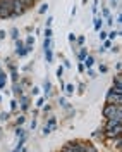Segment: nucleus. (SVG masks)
Listing matches in <instances>:
<instances>
[{"label":"nucleus","instance_id":"obj_15","mask_svg":"<svg viewBox=\"0 0 122 152\" xmlns=\"http://www.w3.org/2000/svg\"><path fill=\"white\" fill-rule=\"evenodd\" d=\"M4 86H5V73L0 71V90H2Z\"/></svg>","mask_w":122,"mask_h":152},{"label":"nucleus","instance_id":"obj_48","mask_svg":"<svg viewBox=\"0 0 122 152\" xmlns=\"http://www.w3.org/2000/svg\"><path fill=\"white\" fill-rule=\"evenodd\" d=\"M58 102H60V105H64V107H66V99H60V100H58Z\"/></svg>","mask_w":122,"mask_h":152},{"label":"nucleus","instance_id":"obj_39","mask_svg":"<svg viewBox=\"0 0 122 152\" xmlns=\"http://www.w3.org/2000/svg\"><path fill=\"white\" fill-rule=\"evenodd\" d=\"M52 23H53V18H48L47 19V28H50V24H52Z\"/></svg>","mask_w":122,"mask_h":152},{"label":"nucleus","instance_id":"obj_4","mask_svg":"<svg viewBox=\"0 0 122 152\" xmlns=\"http://www.w3.org/2000/svg\"><path fill=\"white\" fill-rule=\"evenodd\" d=\"M121 133H122V124H117L112 130H103V137L108 138V140H112V138H115V137L121 135Z\"/></svg>","mask_w":122,"mask_h":152},{"label":"nucleus","instance_id":"obj_49","mask_svg":"<svg viewBox=\"0 0 122 152\" xmlns=\"http://www.w3.org/2000/svg\"><path fill=\"white\" fill-rule=\"evenodd\" d=\"M115 67H117V71L121 73V67H122V64H121V62H117V64H115Z\"/></svg>","mask_w":122,"mask_h":152},{"label":"nucleus","instance_id":"obj_14","mask_svg":"<svg viewBox=\"0 0 122 152\" xmlns=\"http://www.w3.org/2000/svg\"><path fill=\"white\" fill-rule=\"evenodd\" d=\"M14 94H16V95H22V90H21V83H14Z\"/></svg>","mask_w":122,"mask_h":152},{"label":"nucleus","instance_id":"obj_13","mask_svg":"<svg viewBox=\"0 0 122 152\" xmlns=\"http://www.w3.org/2000/svg\"><path fill=\"white\" fill-rule=\"evenodd\" d=\"M60 152H72V142H67L64 147H62V151Z\"/></svg>","mask_w":122,"mask_h":152},{"label":"nucleus","instance_id":"obj_47","mask_svg":"<svg viewBox=\"0 0 122 152\" xmlns=\"http://www.w3.org/2000/svg\"><path fill=\"white\" fill-rule=\"evenodd\" d=\"M88 152H98V151H96V149H95L93 145H90V149H88Z\"/></svg>","mask_w":122,"mask_h":152},{"label":"nucleus","instance_id":"obj_38","mask_svg":"<svg viewBox=\"0 0 122 152\" xmlns=\"http://www.w3.org/2000/svg\"><path fill=\"white\" fill-rule=\"evenodd\" d=\"M50 133V126H43V135H48Z\"/></svg>","mask_w":122,"mask_h":152},{"label":"nucleus","instance_id":"obj_2","mask_svg":"<svg viewBox=\"0 0 122 152\" xmlns=\"http://www.w3.org/2000/svg\"><path fill=\"white\" fill-rule=\"evenodd\" d=\"M28 10V7H24L19 0H12V16L10 18H16V16H22L24 12Z\"/></svg>","mask_w":122,"mask_h":152},{"label":"nucleus","instance_id":"obj_10","mask_svg":"<svg viewBox=\"0 0 122 152\" xmlns=\"http://www.w3.org/2000/svg\"><path fill=\"white\" fill-rule=\"evenodd\" d=\"M45 59H47V62H52V59H53L52 48H45Z\"/></svg>","mask_w":122,"mask_h":152},{"label":"nucleus","instance_id":"obj_5","mask_svg":"<svg viewBox=\"0 0 122 152\" xmlns=\"http://www.w3.org/2000/svg\"><path fill=\"white\" fill-rule=\"evenodd\" d=\"M90 145L88 142H72V152H88Z\"/></svg>","mask_w":122,"mask_h":152},{"label":"nucleus","instance_id":"obj_11","mask_svg":"<svg viewBox=\"0 0 122 152\" xmlns=\"http://www.w3.org/2000/svg\"><path fill=\"white\" fill-rule=\"evenodd\" d=\"M112 92H113V94H117V95H122V85H117V83H113Z\"/></svg>","mask_w":122,"mask_h":152},{"label":"nucleus","instance_id":"obj_44","mask_svg":"<svg viewBox=\"0 0 122 152\" xmlns=\"http://www.w3.org/2000/svg\"><path fill=\"white\" fill-rule=\"evenodd\" d=\"M31 94H33V95H38V94H40V88H33V90H31Z\"/></svg>","mask_w":122,"mask_h":152},{"label":"nucleus","instance_id":"obj_36","mask_svg":"<svg viewBox=\"0 0 122 152\" xmlns=\"http://www.w3.org/2000/svg\"><path fill=\"white\" fill-rule=\"evenodd\" d=\"M76 42H77L79 45H83V43H84V37H79V38H76Z\"/></svg>","mask_w":122,"mask_h":152},{"label":"nucleus","instance_id":"obj_25","mask_svg":"<svg viewBox=\"0 0 122 152\" xmlns=\"http://www.w3.org/2000/svg\"><path fill=\"white\" fill-rule=\"evenodd\" d=\"M33 43H35V38H33V37H29L28 40H26V45H29V47H33Z\"/></svg>","mask_w":122,"mask_h":152},{"label":"nucleus","instance_id":"obj_9","mask_svg":"<svg viewBox=\"0 0 122 152\" xmlns=\"http://www.w3.org/2000/svg\"><path fill=\"white\" fill-rule=\"evenodd\" d=\"M112 143L117 147V149H121V145H122V137H121V135H117L115 138H112Z\"/></svg>","mask_w":122,"mask_h":152},{"label":"nucleus","instance_id":"obj_17","mask_svg":"<svg viewBox=\"0 0 122 152\" xmlns=\"http://www.w3.org/2000/svg\"><path fill=\"white\" fill-rule=\"evenodd\" d=\"M113 83H117V85H122V78H121V73H117V75L113 76Z\"/></svg>","mask_w":122,"mask_h":152},{"label":"nucleus","instance_id":"obj_31","mask_svg":"<svg viewBox=\"0 0 122 152\" xmlns=\"http://www.w3.org/2000/svg\"><path fill=\"white\" fill-rule=\"evenodd\" d=\"M43 104H45V99H43V97H40V99H38V102H36V105H38V107H41Z\"/></svg>","mask_w":122,"mask_h":152},{"label":"nucleus","instance_id":"obj_7","mask_svg":"<svg viewBox=\"0 0 122 152\" xmlns=\"http://www.w3.org/2000/svg\"><path fill=\"white\" fill-rule=\"evenodd\" d=\"M21 107H22V111H28L29 109V99L24 97V95L21 97Z\"/></svg>","mask_w":122,"mask_h":152},{"label":"nucleus","instance_id":"obj_22","mask_svg":"<svg viewBox=\"0 0 122 152\" xmlns=\"http://www.w3.org/2000/svg\"><path fill=\"white\" fill-rule=\"evenodd\" d=\"M47 10H48V5H47V4H43V5L40 7V14H45Z\"/></svg>","mask_w":122,"mask_h":152},{"label":"nucleus","instance_id":"obj_33","mask_svg":"<svg viewBox=\"0 0 122 152\" xmlns=\"http://www.w3.org/2000/svg\"><path fill=\"white\" fill-rule=\"evenodd\" d=\"M12 80H14V83H17V80H19V76L16 71H12Z\"/></svg>","mask_w":122,"mask_h":152},{"label":"nucleus","instance_id":"obj_32","mask_svg":"<svg viewBox=\"0 0 122 152\" xmlns=\"http://www.w3.org/2000/svg\"><path fill=\"white\" fill-rule=\"evenodd\" d=\"M110 47H112V42H110V40H105L103 48H110Z\"/></svg>","mask_w":122,"mask_h":152},{"label":"nucleus","instance_id":"obj_12","mask_svg":"<svg viewBox=\"0 0 122 152\" xmlns=\"http://www.w3.org/2000/svg\"><path fill=\"white\" fill-rule=\"evenodd\" d=\"M88 56V52H86V48L83 47L81 48V50H79V54H77V59H79V61H81V62H83V61H84V57Z\"/></svg>","mask_w":122,"mask_h":152},{"label":"nucleus","instance_id":"obj_26","mask_svg":"<svg viewBox=\"0 0 122 152\" xmlns=\"http://www.w3.org/2000/svg\"><path fill=\"white\" fill-rule=\"evenodd\" d=\"M12 38H14V40H17V38H19V31L16 28L12 29Z\"/></svg>","mask_w":122,"mask_h":152},{"label":"nucleus","instance_id":"obj_35","mask_svg":"<svg viewBox=\"0 0 122 152\" xmlns=\"http://www.w3.org/2000/svg\"><path fill=\"white\" fill-rule=\"evenodd\" d=\"M107 71H108V67L105 66V64H102V66H100V73H107Z\"/></svg>","mask_w":122,"mask_h":152},{"label":"nucleus","instance_id":"obj_21","mask_svg":"<svg viewBox=\"0 0 122 152\" xmlns=\"http://www.w3.org/2000/svg\"><path fill=\"white\" fill-rule=\"evenodd\" d=\"M119 35H121L119 31H110V33H108V37H110V40H113V38H117Z\"/></svg>","mask_w":122,"mask_h":152},{"label":"nucleus","instance_id":"obj_37","mask_svg":"<svg viewBox=\"0 0 122 152\" xmlns=\"http://www.w3.org/2000/svg\"><path fill=\"white\" fill-rule=\"evenodd\" d=\"M24 119H26L24 116H19V118H17V124H22V123H24Z\"/></svg>","mask_w":122,"mask_h":152},{"label":"nucleus","instance_id":"obj_30","mask_svg":"<svg viewBox=\"0 0 122 152\" xmlns=\"http://www.w3.org/2000/svg\"><path fill=\"white\" fill-rule=\"evenodd\" d=\"M45 38H52V29L50 28L45 29Z\"/></svg>","mask_w":122,"mask_h":152},{"label":"nucleus","instance_id":"obj_6","mask_svg":"<svg viewBox=\"0 0 122 152\" xmlns=\"http://www.w3.org/2000/svg\"><path fill=\"white\" fill-rule=\"evenodd\" d=\"M119 107H122V105H113V104H107L103 107V118H107V119H108V118H110V116H113V114L117 113V109H119Z\"/></svg>","mask_w":122,"mask_h":152},{"label":"nucleus","instance_id":"obj_46","mask_svg":"<svg viewBox=\"0 0 122 152\" xmlns=\"http://www.w3.org/2000/svg\"><path fill=\"white\" fill-rule=\"evenodd\" d=\"M10 107H12V109H16V107H17V102H16V100H12V102H10Z\"/></svg>","mask_w":122,"mask_h":152},{"label":"nucleus","instance_id":"obj_43","mask_svg":"<svg viewBox=\"0 0 122 152\" xmlns=\"http://www.w3.org/2000/svg\"><path fill=\"white\" fill-rule=\"evenodd\" d=\"M103 16H105V18H110V10L105 9V10H103Z\"/></svg>","mask_w":122,"mask_h":152},{"label":"nucleus","instance_id":"obj_24","mask_svg":"<svg viewBox=\"0 0 122 152\" xmlns=\"http://www.w3.org/2000/svg\"><path fill=\"white\" fill-rule=\"evenodd\" d=\"M24 135V130L22 128H16V137H22Z\"/></svg>","mask_w":122,"mask_h":152},{"label":"nucleus","instance_id":"obj_1","mask_svg":"<svg viewBox=\"0 0 122 152\" xmlns=\"http://www.w3.org/2000/svg\"><path fill=\"white\" fill-rule=\"evenodd\" d=\"M12 16V0H0V18Z\"/></svg>","mask_w":122,"mask_h":152},{"label":"nucleus","instance_id":"obj_41","mask_svg":"<svg viewBox=\"0 0 122 152\" xmlns=\"http://www.w3.org/2000/svg\"><path fill=\"white\" fill-rule=\"evenodd\" d=\"M77 69H79V71L83 73V71H84V64H83V62H79V66H77Z\"/></svg>","mask_w":122,"mask_h":152},{"label":"nucleus","instance_id":"obj_28","mask_svg":"<svg viewBox=\"0 0 122 152\" xmlns=\"http://www.w3.org/2000/svg\"><path fill=\"white\" fill-rule=\"evenodd\" d=\"M48 126H50V128L55 126V118H50V119H48Z\"/></svg>","mask_w":122,"mask_h":152},{"label":"nucleus","instance_id":"obj_20","mask_svg":"<svg viewBox=\"0 0 122 152\" xmlns=\"http://www.w3.org/2000/svg\"><path fill=\"white\" fill-rule=\"evenodd\" d=\"M64 88H66V92H67V94H69V95H71V94H72V92H74V85H66V86H64Z\"/></svg>","mask_w":122,"mask_h":152},{"label":"nucleus","instance_id":"obj_16","mask_svg":"<svg viewBox=\"0 0 122 152\" xmlns=\"http://www.w3.org/2000/svg\"><path fill=\"white\" fill-rule=\"evenodd\" d=\"M95 29L102 31V19H95Z\"/></svg>","mask_w":122,"mask_h":152},{"label":"nucleus","instance_id":"obj_23","mask_svg":"<svg viewBox=\"0 0 122 152\" xmlns=\"http://www.w3.org/2000/svg\"><path fill=\"white\" fill-rule=\"evenodd\" d=\"M16 47H17V48H22V47H24V42H21V40L17 38V40H16ZM17 48H16V50H17Z\"/></svg>","mask_w":122,"mask_h":152},{"label":"nucleus","instance_id":"obj_8","mask_svg":"<svg viewBox=\"0 0 122 152\" xmlns=\"http://www.w3.org/2000/svg\"><path fill=\"white\" fill-rule=\"evenodd\" d=\"M83 64H86V67H91L95 64V59L91 56H86L84 57V62H83Z\"/></svg>","mask_w":122,"mask_h":152},{"label":"nucleus","instance_id":"obj_18","mask_svg":"<svg viewBox=\"0 0 122 152\" xmlns=\"http://www.w3.org/2000/svg\"><path fill=\"white\" fill-rule=\"evenodd\" d=\"M93 137H95V138H98V137L102 138V137H103V128H98V130L93 133Z\"/></svg>","mask_w":122,"mask_h":152},{"label":"nucleus","instance_id":"obj_29","mask_svg":"<svg viewBox=\"0 0 122 152\" xmlns=\"http://www.w3.org/2000/svg\"><path fill=\"white\" fill-rule=\"evenodd\" d=\"M50 81H45V86H43V88H45V94H48V92H50Z\"/></svg>","mask_w":122,"mask_h":152},{"label":"nucleus","instance_id":"obj_3","mask_svg":"<svg viewBox=\"0 0 122 152\" xmlns=\"http://www.w3.org/2000/svg\"><path fill=\"white\" fill-rule=\"evenodd\" d=\"M107 104L122 105V95H117V94H113L112 90H108V94H107Z\"/></svg>","mask_w":122,"mask_h":152},{"label":"nucleus","instance_id":"obj_45","mask_svg":"<svg viewBox=\"0 0 122 152\" xmlns=\"http://www.w3.org/2000/svg\"><path fill=\"white\" fill-rule=\"evenodd\" d=\"M5 35H7V33H5L4 29H0V40H2V38H5Z\"/></svg>","mask_w":122,"mask_h":152},{"label":"nucleus","instance_id":"obj_50","mask_svg":"<svg viewBox=\"0 0 122 152\" xmlns=\"http://www.w3.org/2000/svg\"><path fill=\"white\" fill-rule=\"evenodd\" d=\"M12 152H19V149H16V151H12Z\"/></svg>","mask_w":122,"mask_h":152},{"label":"nucleus","instance_id":"obj_42","mask_svg":"<svg viewBox=\"0 0 122 152\" xmlns=\"http://www.w3.org/2000/svg\"><path fill=\"white\" fill-rule=\"evenodd\" d=\"M62 71H64V69H62V67L58 66V69H57V76H58V78H60V76H62Z\"/></svg>","mask_w":122,"mask_h":152},{"label":"nucleus","instance_id":"obj_40","mask_svg":"<svg viewBox=\"0 0 122 152\" xmlns=\"http://www.w3.org/2000/svg\"><path fill=\"white\" fill-rule=\"evenodd\" d=\"M107 38V33L105 31H100V40H105Z\"/></svg>","mask_w":122,"mask_h":152},{"label":"nucleus","instance_id":"obj_27","mask_svg":"<svg viewBox=\"0 0 122 152\" xmlns=\"http://www.w3.org/2000/svg\"><path fill=\"white\" fill-rule=\"evenodd\" d=\"M0 119H2V121L9 119V113H2V114H0Z\"/></svg>","mask_w":122,"mask_h":152},{"label":"nucleus","instance_id":"obj_19","mask_svg":"<svg viewBox=\"0 0 122 152\" xmlns=\"http://www.w3.org/2000/svg\"><path fill=\"white\" fill-rule=\"evenodd\" d=\"M52 47V40L50 38H45V42H43V48H50Z\"/></svg>","mask_w":122,"mask_h":152},{"label":"nucleus","instance_id":"obj_34","mask_svg":"<svg viewBox=\"0 0 122 152\" xmlns=\"http://www.w3.org/2000/svg\"><path fill=\"white\" fill-rule=\"evenodd\" d=\"M69 42H71V43H74V42H76V35H74V33H71V35H69Z\"/></svg>","mask_w":122,"mask_h":152}]
</instances>
